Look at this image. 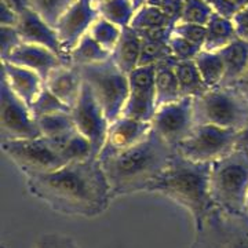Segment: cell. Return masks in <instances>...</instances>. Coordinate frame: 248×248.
<instances>
[{"label":"cell","mask_w":248,"mask_h":248,"mask_svg":"<svg viewBox=\"0 0 248 248\" xmlns=\"http://www.w3.org/2000/svg\"><path fill=\"white\" fill-rule=\"evenodd\" d=\"M29 193L57 213L94 218L113 199L98 157L72 161L60 169L27 177Z\"/></svg>","instance_id":"1"},{"label":"cell","mask_w":248,"mask_h":248,"mask_svg":"<svg viewBox=\"0 0 248 248\" xmlns=\"http://www.w3.org/2000/svg\"><path fill=\"white\" fill-rule=\"evenodd\" d=\"M153 128L149 135L128 149L99 153L98 159L107 175L112 197L146 192L175 155Z\"/></svg>","instance_id":"2"},{"label":"cell","mask_w":248,"mask_h":248,"mask_svg":"<svg viewBox=\"0 0 248 248\" xmlns=\"http://www.w3.org/2000/svg\"><path fill=\"white\" fill-rule=\"evenodd\" d=\"M210 174V163L192 161L175 152L169 166L148 186L146 192L166 196L184 207L197 226L215 207L211 199Z\"/></svg>","instance_id":"3"},{"label":"cell","mask_w":248,"mask_h":248,"mask_svg":"<svg viewBox=\"0 0 248 248\" xmlns=\"http://www.w3.org/2000/svg\"><path fill=\"white\" fill-rule=\"evenodd\" d=\"M211 199L217 208L244 215L248 193V153L233 149L211 163Z\"/></svg>","instance_id":"4"},{"label":"cell","mask_w":248,"mask_h":248,"mask_svg":"<svg viewBox=\"0 0 248 248\" xmlns=\"http://www.w3.org/2000/svg\"><path fill=\"white\" fill-rule=\"evenodd\" d=\"M196 124H213L239 131L248 123V101L234 87L210 89L193 98Z\"/></svg>","instance_id":"5"},{"label":"cell","mask_w":248,"mask_h":248,"mask_svg":"<svg viewBox=\"0 0 248 248\" xmlns=\"http://www.w3.org/2000/svg\"><path fill=\"white\" fill-rule=\"evenodd\" d=\"M79 68L84 83L97 98L109 123L120 117L130 94L128 75L116 65L112 57L107 61Z\"/></svg>","instance_id":"6"},{"label":"cell","mask_w":248,"mask_h":248,"mask_svg":"<svg viewBox=\"0 0 248 248\" xmlns=\"http://www.w3.org/2000/svg\"><path fill=\"white\" fill-rule=\"evenodd\" d=\"M192 248H248V218L214 207L195 226Z\"/></svg>","instance_id":"7"},{"label":"cell","mask_w":248,"mask_h":248,"mask_svg":"<svg viewBox=\"0 0 248 248\" xmlns=\"http://www.w3.org/2000/svg\"><path fill=\"white\" fill-rule=\"evenodd\" d=\"M1 151L25 177L46 174L68 164L53 142L46 137L1 141Z\"/></svg>","instance_id":"8"},{"label":"cell","mask_w":248,"mask_h":248,"mask_svg":"<svg viewBox=\"0 0 248 248\" xmlns=\"http://www.w3.org/2000/svg\"><path fill=\"white\" fill-rule=\"evenodd\" d=\"M234 130L213 124H196L190 134L178 145L177 153L197 163H214L234 149Z\"/></svg>","instance_id":"9"},{"label":"cell","mask_w":248,"mask_h":248,"mask_svg":"<svg viewBox=\"0 0 248 248\" xmlns=\"http://www.w3.org/2000/svg\"><path fill=\"white\" fill-rule=\"evenodd\" d=\"M0 89V141L42 137L31 108L11 91L4 79H1Z\"/></svg>","instance_id":"10"},{"label":"cell","mask_w":248,"mask_h":248,"mask_svg":"<svg viewBox=\"0 0 248 248\" xmlns=\"http://www.w3.org/2000/svg\"><path fill=\"white\" fill-rule=\"evenodd\" d=\"M195 125L193 98L190 97L159 107L152 119V128L175 151Z\"/></svg>","instance_id":"11"},{"label":"cell","mask_w":248,"mask_h":248,"mask_svg":"<svg viewBox=\"0 0 248 248\" xmlns=\"http://www.w3.org/2000/svg\"><path fill=\"white\" fill-rule=\"evenodd\" d=\"M71 113L76 130L91 142L97 156H99L102 148L105 146L110 123L97 98L94 97L93 91L86 83L83 84L76 104L72 107Z\"/></svg>","instance_id":"12"},{"label":"cell","mask_w":248,"mask_h":248,"mask_svg":"<svg viewBox=\"0 0 248 248\" xmlns=\"http://www.w3.org/2000/svg\"><path fill=\"white\" fill-rule=\"evenodd\" d=\"M130 94L123 109V116L138 119L142 122H152L156 105L155 90V65L138 66L128 73Z\"/></svg>","instance_id":"13"},{"label":"cell","mask_w":248,"mask_h":248,"mask_svg":"<svg viewBox=\"0 0 248 248\" xmlns=\"http://www.w3.org/2000/svg\"><path fill=\"white\" fill-rule=\"evenodd\" d=\"M99 17L97 4L93 0H76L55 25L58 39L68 62V54Z\"/></svg>","instance_id":"14"},{"label":"cell","mask_w":248,"mask_h":248,"mask_svg":"<svg viewBox=\"0 0 248 248\" xmlns=\"http://www.w3.org/2000/svg\"><path fill=\"white\" fill-rule=\"evenodd\" d=\"M16 28L24 43L47 47L55 54H58L66 62L55 28L45 21L35 10L27 9L25 11H22L18 17Z\"/></svg>","instance_id":"15"},{"label":"cell","mask_w":248,"mask_h":248,"mask_svg":"<svg viewBox=\"0 0 248 248\" xmlns=\"http://www.w3.org/2000/svg\"><path fill=\"white\" fill-rule=\"evenodd\" d=\"M1 62H10L31 69L40 75L45 81L51 75V72L61 66L62 63H65L61 57L51 51L50 48L31 43H21L4 60H1Z\"/></svg>","instance_id":"16"},{"label":"cell","mask_w":248,"mask_h":248,"mask_svg":"<svg viewBox=\"0 0 248 248\" xmlns=\"http://www.w3.org/2000/svg\"><path fill=\"white\" fill-rule=\"evenodd\" d=\"M152 131V122H142L128 116H120L109 124L107 142L101 153L128 149L145 140Z\"/></svg>","instance_id":"17"},{"label":"cell","mask_w":248,"mask_h":248,"mask_svg":"<svg viewBox=\"0 0 248 248\" xmlns=\"http://www.w3.org/2000/svg\"><path fill=\"white\" fill-rule=\"evenodd\" d=\"M1 79L6 80L11 91L29 108L46 86L43 78L36 72L10 62H1Z\"/></svg>","instance_id":"18"},{"label":"cell","mask_w":248,"mask_h":248,"mask_svg":"<svg viewBox=\"0 0 248 248\" xmlns=\"http://www.w3.org/2000/svg\"><path fill=\"white\" fill-rule=\"evenodd\" d=\"M46 87L53 91L65 105L71 108L76 104L79 98L84 80L79 66L69 62L62 63L46 79Z\"/></svg>","instance_id":"19"},{"label":"cell","mask_w":248,"mask_h":248,"mask_svg":"<svg viewBox=\"0 0 248 248\" xmlns=\"http://www.w3.org/2000/svg\"><path fill=\"white\" fill-rule=\"evenodd\" d=\"M218 53L225 66V78L221 86L233 87L248 71V42L237 37Z\"/></svg>","instance_id":"20"},{"label":"cell","mask_w":248,"mask_h":248,"mask_svg":"<svg viewBox=\"0 0 248 248\" xmlns=\"http://www.w3.org/2000/svg\"><path fill=\"white\" fill-rule=\"evenodd\" d=\"M175 62L177 61L174 58H169L155 65V90L157 108L184 98L174 69Z\"/></svg>","instance_id":"21"},{"label":"cell","mask_w":248,"mask_h":248,"mask_svg":"<svg viewBox=\"0 0 248 248\" xmlns=\"http://www.w3.org/2000/svg\"><path fill=\"white\" fill-rule=\"evenodd\" d=\"M142 53L141 35L131 27L124 28L120 40L112 51V60L127 75L140 66Z\"/></svg>","instance_id":"22"},{"label":"cell","mask_w":248,"mask_h":248,"mask_svg":"<svg viewBox=\"0 0 248 248\" xmlns=\"http://www.w3.org/2000/svg\"><path fill=\"white\" fill-rule=\"evenodd\" d=\"M205 29L207 33L203 50L207 51H219L221 48L231 45L233 40L237 39L236 28L232 18L214 14L210 22L205 25Z\"/></svg>","instance_id":"23"},{"label":"cell","mask_w":248,"mask_h":248,"mask_svg":"<svg viewBox=\"0 0 248 248\" xmlns=\"http://www.w3.org/2000/svg\"><path fill=\"white\" fill-rule=\"evenodd\" d=\"M50 141L53 142L54 146L57 148V151L60 152V155L66 163L98 157L91 142L78 130H75L66 137H62L58 140H50Z\"/></svg>","instance_id":"24"},{"label":"cell","mask_w":248,"mask_h":248,"mask_svg":"<svg viewBox=\"0 0 248 248\" xmlns=\"http://www.w3.org/2000/svg\"><path fill=\"white\" fill-rule=\"evenodd\" d=\"M174 69L184 97L199 98L210 90L202 78L195 60L177 61L174 65Z\"/></svg>","instance_id":"25"},{"label":"cell","mask_w":248,"mask_h":248,"mask_svg":"<svg viewBox=\"0 0 248 248\" xmlns=\"http://www.w3.org/2000/svg\"><path fill=\"white\" fill-rule=\"evenodd\" d=\"M112 57V53L105 50L97 43L90 33L84 35L79 43L72 48L68 54V62L76 66H86L98 62H104Z\"/></svg>","instance_id":"26"},{"label":"cell","mask_w":248,"mask_h":248,"mask_svg":"<svg viewBox=\"0 0 248 248\" xmlns=\"http://www.w3.org/2000/svg\"><path fill=\"white\" fill-rule=\"evenodd\" d=\"M130 27L135 29L138 33H146L164 28H174V25L157 6L146 3L135 11Z\"/></svg>","instance_id":"27"},{"label":"cell","mask_w":248,"mask_h":248,"mask_svg":"<svg viewBox=\"0 0 248 248\" xmlns=\"http://www.w3.org/2000/svg\"><path fill=\"white\" fill-rule=\"evenodd\" d=\"M195 61L208 89L219 87L225 78V66L219 53L203 50L196 57Z\"/></svg>","instance_id":"28"},{"label":"cell","mask_w":248,"mask_h":248,"mask_svg":"<svg viewBox=\"0 0 248 248\" xmlns=\"http://www.w3.org/2000/svg\"><path fill=\"white\" fill-rule=\"evenodd\" d=\"M99 17L116 24L122 29L131 25L135 16V6L131 0H104L97 4Z\"/></svg>","instance_id":"29"},{"label":"cell","mask_w":248,"mask_h":248,"mask_svg":"<svg viewBox=\"0 0 248 248\" xmlns=\"http://www.w3.org/2000/svg\"><path fill=\"white\" fill-rule=\"evenodd\" d=\"M36 120L39 124L42 137H46L48 140H58V138L69 135L76 130L71 112L51 113V115L37 117Z\"/></svg>","instance_id":"30"},{"label":"cell","mask_w":248,"mask_h":248,"mask_svg":"<svg viewBox=\"0 0 248 248\" xmlns=\"http://www.w3.org/2000/svg\"><path fill=\"white\" fill-rule=\"evenodd\" d=\"M122 32H123L122 28L102 17H98L89 31L91 37L109 53H112L116 45L119 43Z\"/></svg>","instance_id":"31"},{"label":"cell","mask_w":248,"mask_h":248,"mask_svg":"<svg viewBox=\"0 0 248 248\" xmlns=\"http://www.w3.org/2000/svg\"><path fill=\"white\" fill-rule=\"evenodd\" d=\"M29 1H31V7L45 21L55 28L60 18L76 0H29Z\"/></svg>","instance_id":"32"},{"label":"cell","mask_w":248,"mask_h":248,"mask_svg":"<svg viewBox=\"0 0 248 248\" xmlns=\"http://www.w3.org/2000/svg\"><path fill=\"white\" fill-rule=\"evenodd\" d=\"M142 37V36H141ZM172 58L170 51V40H155L142 37V53L140 66L156 65L159 62Z\"/></svg>","instance_id":"33"},{"label":"cell","mask_w":248,"mask_h":248,"mask_svg":"<svg viewBox=\"0 0 248 248\" xmlns=\"http://www.w3.org/2000/svg\"><path fill=\"white\" fill-rule=\"evenodd\" d=\"M31 110L37 119V117H42V116L58 113V112H71V108L65 105L61 99L54 94L53 91H50L45 86L43 90L40 91V94L35 99V102L32 104Z\"/></svg>","instance_id":"34"},{"label":"cell","mask_w":248,"mask_h":248,"mask_svg":"<svg viewBox=\"0 0 248 248\" xmlns=\"http://www.w3.org/2000/svg\"><path fill=\"white\" fill-rule=\"evenodd\" d=\"M215 14L204 0H185L182 17L179 22H190L197 25H207Z\"/></svg>","instance_id":"35"},{"label":"cell","mask_w":248,"mask_h":248,"mask_svg":"<svg viewBox=\"0 0 248 248\" xmlns=\"http://www.w3.org/2000/svg\"><path fill=\"white\" fill-rule=\"evenodd\" d=\"M170 51L175 61H190L196 60V57L203 51V47L172 33L170 39Z\"/></svg>","instance_id":"36"},{"label":"cell","mask_w":248,"mask_h":248,"mask_svg":"<svg viewBox=\"0 0 248 248\" xmlns=\"http://www.w3.org/2000/svg\"><path fill=\"white\" fill-rule=\"evenodd\" d=\"M172 33L181 36L195 45L204 47L207 29L204 25H197V24H190V22H178L174 25Z\"/></svg>","instance_id":"37"},{"label":"cell","mask_w":248,"mask_h":248,"mask_svg":"<svg viewBox=\"0 0 248 248\" xmlns=\"http://www.w3.org/2000/svg\"><path fill=\"white\" fill-rule=\"evenodd\" d=\"M24 43L16 27H0V54L4 60L14 48Z\"/></svg>","instance_id":"38"},{"label":"cell","mask_w":248,"mask_h":248,"mask_svg":"<svg viewBox=\"0 0 248 248\" xmlns=\"http://www.w3.org/2000/svg\"><path fill=\"white\" fill-rule=\"evenodd\" d=\"M35 248H80L69 236L58 233H47L36 241Z\"/></svg>","instance_id":"39"},{"label":"cell","mask_w":248,"mask_h":248,"mask_svg":"<svg viewBox=\"0 0 248 248\" xmlns=\"http://www.w3.org/2000/svg\"><path fill=\"white\" fill-rule=\"evenodd\" d=\"M155 6H157L166 14V17L169 18L170 22L172 25H175L181 21L185 0H161L159 3H156Z\"/></svg>","instance_id":"40"},{"label":"cell","mask_w":248,"mask_h":248,"mask_svg":"<svg viewBox=\"0 0 248 248\" xmlns=\"http://www.w3.org/2000/svg\"><path fill=\"white\" fill-rule=\"evenodd\" d=\"M204 1L213 9L215 14L222 16V17L232 18V19L240 10L232 0H204Z\"/></svg>","instance_id":"41"},{"label":"cell","mask_w":248,"mask_h":248,"mask_svg":"<svg viewBox=\"0 0 248 248\" xmlns=\"http://www.w3.org/2000/svg\"><path fill=\"white\" fill-rule=\"evenodd\" d=\"M233 24L236 28L237 37L248 42V6L241 7L233 17Z\"/></svg>","instance_id":"42"},{"label":"cell","mask_w":248,"mask_h":248,"mask_svg":"<svg viewBox=\"0 0 248 248\" xmlns=\"http://www.w3.org/2000/svg\"><path fill=\"white\" fill-rule=\"evenodd\" d=\"M18 16L16 11L0 3V27H16L18 22Z\"/></svg>","instance_id":"43"},{"label":"cell","mask_w":248,"mask_h":248,"mask_svg":"<svg viewBox=\"0 0 248 248\" xmlns=\"http://www.w3.org/2000/svg\"><path fill=\"white\" fill-rule=\"evenodd\" d=\"M234 149L244 151L248 153V123L237 131L236 134V142H234Z\"/></svg>","instance_id":"44"},{"label":"cell","mask_w":248,"mask_h":248,"mask_svg":"<svg viewBox=\"0 0 248 248\" xmlns=\"http://www.w3.org/2000/svg\"><path fill=\"white\" fill-rule=\"evenodd\" d=\"M0 3L6 4V6L10 7L13 11H16L18 16H19L22 11H25L27 9H32L29 0H0Z\"/></svg>","instance_id":"45"},{"label":"cell","mask_w":248,"mask_h":248,"mask_svg":"<svg viewBox=\"0 0 248 248\" xmlns=\"http://www.w3.org/2000/svg\"><path fill=\"white\" fill-rule=\"evenodd\" d=\"M234 89H237L243 94V97L248 101V71L246 72V75L239 80V83L236 86H233Z\"/></svg>","instance_id":"46"},{"label":"cell","mask_w":248,"mask_h":248,"mask_svg":"<svg viewBox=\"0 0 248 248\" xmlns=\"http://www.w3.org/2000/svg\"><path fill=\"white\" fill-rule=\"evenodd\" d=\"M239 9H241V7H246V6H248V0H232Z\"/></svg>","instance_id":"47"},{"label":"cell","mask_w":248,"mask_h":248,"mask_svg":"<svg viewBox=\"0 0 248 248\" xmlns=\"http://www.w3.org/2000/svg\"><path fill=\"white\" fill-rule=\"evenodd\" d=\"M133 1V4L135 6V9L138 10L140 7H142L143 4H146L148 3V0H131Z\"/></svg>","instance_id":"48"},{"label":"cell","mask_w":248,"mask_h":248,"mask_svg":"<svg viewBox=\"0 0 248 248\" xmlns=\"http://www.w3.org/2000/svg\"><path fill=\"white\" fill-rule=\"evenodd\" d=\"M244 215L248 218V193L246 197V204H244Z\"/></svg>","instance_id":"49"},{"label":"cell","mask_w":248,"mask_h":248,"mask_svg":"<svg viewBox=\"0 0 248 248\" xmlns=\"http://www.w3.org/2000/svg\"><path fill=\"white\" fill-rule=\"evenodd\" d=\"M159 1H161V0H148L149 4H156V3H159Z\"/></svg>","instance_id":"50"},{"label":"cell","mask_w":248,"mask_h":248,"mask_svg":"<svg viewBox=\"0 0 248 248\" xmlns=\"http://www.w3.org/2000/svg\"><path fill=\"white\" fill-rule=\"evenodd\" d=\"M93 1H94L95 4H98V3H101V1H104V0H93Z\"/></svg>","instance_id":"51"}]
</instances>
